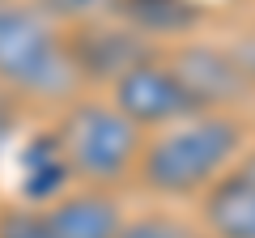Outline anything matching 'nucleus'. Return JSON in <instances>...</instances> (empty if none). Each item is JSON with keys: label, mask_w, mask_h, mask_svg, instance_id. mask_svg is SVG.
I'll return each instance as SVG.
<instances>
[{"label": "nucleus", "mask_w": 255, "mask_h": 238, "mask_svg": "<svg viewBox=\"0 0 255 238\" xmlns=\"http://www.w3.org/2000/svg\"><path fill=\"white\" fill-rule=\"evenodd\" d=\"M247 153V123L234 111H200L145 136L136 179L162 200H200Z\"/></svg>", "instance_id": "f257e3e1"}, {"label": "nucleus", "mask_w": 255, "mask_h": 238, "mask_svg": "<svg viewBox=\"0 0 255 238\" xmlns=\"http://www.w3.org/2000/svg\"><path fill=\"white\" fill-rule=\"evenodd\" d=\"M0 90L43 107H64L81 90L64 30L30 0H0Z\"/></svg>", "instance_id": "f03ea898"}, {"label": "nucleus", "mask_w": 255, "mask_h": 238, "mask_svg": "<svg viewBox=\"0 0 255 238\" xmlns=\"http://www.w3.org/2000/svg\"><path fill=\"white\" fill-rule=\"evenodd\" d=\"M60 157L81 187L111 192L124 179L136 174L145 132L124 115L111 98H73L64 102L60 119L51 128Z\"/></svg>", "instance_id": "7ed1b4c3"}, {"label": "nucleus", "mask_w": 255, "mask_h": 238, "mask_svg": "<svg viewBox=\"0 0 255 238\" xmlns=\"http://www.w3.org/2000/svg\"><path fill=\"white\" fill-rule=\"evenodd\" d=\"M111 102L124 111L140 132H162L179 119L200 115V102L191 98V90L183 85V77L170 68L166 51L157 60H145L132 73H124L115 85H111Z\"/></svg>", "instance_id": "20e7f679"}, {"label": "nucleus", "mask_w": 255, "mask_h": 238, "mask_svg": "<svg viewBox=\"0 0 255 238\" xmlns=\"http://www.w3.org/2000/svg\"><path fill=\"white\" fill-rule=\"evenodd\" d=\"M64 47H68V60H73L81 85H115L124 73H132L145 60H157L162 47L140 38L132 26L115 17L102 21H85V26H73L64 34Z\"/></svg>", "instance_id": "39448f33"}, {"label": "nucleus", "mask_w": 255, "mask_h": 238, "mask_svg": "<svg viewBox=\"0 0 255 238\" xmlns=\"http://www.w3.org/2000/svg\"><path fill=\"white\" fill-rule=\"evenodd\" d=\"M170 68L183 77V85L191 90V98L200 102V111H230L243 98H251V85L238 73V64L230 60L226 47H213L204 38L179 43L174 51H166Z\"/></svg>", "instance_id": "423d86ee"}, {"label": "nucleus", "mask_w": 255, "mask_h": 238, "mask_svg": "<svg viewBox=\"0 0 255 238\" xmlns=\"http://www.w3.org/2000/svg\"><path fill=\"white\" fill-rule=\"evenodd\" d=\"M47 217L51 238H119L124 230V209L111 192L98 187H73L60 192L55 200L38 204Z\"/></svg>", "instance_id": "0eeeda50"}, {"label": "nucleus", "mask_w": 255, "mask_h": 238, "mask_svg": "<svg viewBox=\"0 0 255 238\" xmlns=\"http://www.w3.org/2000/svg\"><path fill=\"white\" fill-rule=\"evenodd\" d=\"M204 238H255V179L230 170L200 196Z\"/></svg>", "instance_id": "6e6552de"}, {"label": "nucleus", "mask_w": 255, "mask_h": 238, "mask_svg": "<svg viewBox=\"0 0 255 238\" xmlns=\"http://www.w3.org/2000/svg\"><path fill=\"white\" fill-rule=\"evenodd\" d=\"M111 17L162 47L166 38H191L204 26L209 9L200 0H115Z\"/></svg>", "instance_id": "1a4fd4ad"}, {"label": "nucleus", "mask_w": 255, "mask_h": 238, "mask_svg": "<svg viewBox=\"0 0 255 238\" xmlns=\"http://www.w3.org/2000/svg\"><path fill=\"white\" fill-rule=\"evenodd\" d=\"M119 238H204V230L196 221L179 217L170 209H153V213H136V217H124Z\"/></svg>", "instance_id": "9d476101"}, {"label": "nucleus", "mask_w": 255, "mask_h": 238, "mask_svg": "<svg viewBox=\"0 0 255 238\" xmlns=\"http://www.w3.org/2000/svg\"><path fill=\"white\" fill-rule=\"evenodd\" d=\"M38 13H43L51 26H85V21H102L111 17V9H115V0H30Z\"/></svg>", "instance_id": "9b49d317"}, {"label": "nucleus", "mask_w": 255, "mask_h": 238, "mask_svg": "<svg viewBox=\"0 0 255 238\" xmlns=\"http://www.w3.org/2000/svg\"><path fill=\"white\" fill-rule=\"evenodd\" d=\"M0 238H51L38 204H9L0 209Z\"/></svg>", "instance_id": "f8f14e48"}, {"label": "nucleus", "mask_w": 255, "mask_h": 238, "mask_svg": "<svg viewBox=\"0 0 255 238\" xmlns=\"http://www.w3.org/2000/svg\"><path fill=\"white\" fill-rule=\"evenodd\" d=\"M226 51H230V60L238 64V73L247 77V85L255 90V34H243L238 43H230Z\"/></svg>", "instance_id": "ddd939ff"}, {"label": "nucleus", "mask_w": 255, "mask_h": 238, "mask_svg": "<svg viewBox=\"0 0 255 238\" xmlns=\"http://www.w3.org/2000/svg\"><path fill=\"white\" fill-rule=\"evenodd\" d=\"M13 123H17V111H13V98H9V94H0V149H4V140L13 136Z\"/></svg>", "instance_id": "4468645a"}]
</instances>
